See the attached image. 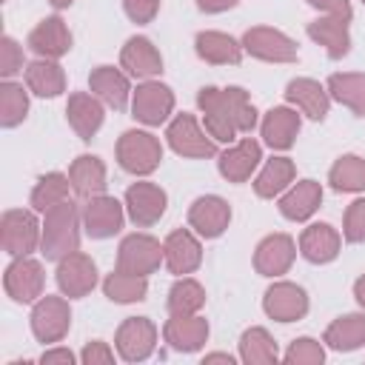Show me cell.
I'll use <instances>...</instances> for the list:
<instances>
[{
    "label": "cell",
    "instance_id": "1",
    "mask_svg": "<svg viewBox=\"0 0 365 365\" xmlns=\"http://www.w3.org/2000/svg\"><path fill=\"white\" fill-rule=\"evenodd\" d=\"M197 106L202 111L205 131L217 143H231L237 134H248L257 125V108L248 91L240 86H228V88L205 86L197 94Z\"/></svg>",
    "mask_w": 365,
    "mask_h": 365
},
{
    "label": "cell",
    "instance_id": "2",
    "mask_svg": "<svg viewBox=\"0 0 365 365\" xmlns=\"http://www.w3.org/2000/svg\"><path fill=\"white\" fill-rule=\"evenodd\" d=\"M80 222H83V214L71 200L48 208L43 217V240H40L43 257L51 262H60L63 257L80 251Z\"/></svg>",
    "mask_w": 365,
    "mask_h": 365
},
{
    "label": "cell",
    "instance_id": "3",
    "mask_svg": "<svg viewBox=\"0 0 365 365\" xmlns=\"http://www.w3.org/2000/svg\"><path fill=\"white\" fill-rule=\"evenodd\" d=\"M117 163L123 171L134 177H145L163 163V145L148 131H140V128L123 131V137L117 140Z\"/></svg>",
    "mask_w": 365,
    "mask_h": 365
},
{
    "label": "cell",
    "instance_id": "4",
    "mask_svg": "<svg viewBox=\"0 0 365 365\" xmlns=\"http://www.w3.org/2000/svg\"><path fill=\"white\" fill-rule=\"evenodd\" d=\"M165 140L171 145V151H177L180 157H191V160H205L217 154V140L197 123L194 114H177L168 128H165Z\"/></svg>",
    "mask_w": 365,
    "mask_h": 365
},
{
    "label": "cell",
    "instance_id": "5",
    "mask_svg": "<svg viewBox=\"0 0 365 365\" xmlns=\"http://www.w3.org/2000/svg\"><path fill=\"white\" fill-rule=\"evenodd\" d=\"M43 240V225L37 222V217L31 211L23 208H11L3 214L0 220V242L3 251L11 257H29Z\"/></svg>",
    "mask_w": 365,
    "mask_h": 365
},
{
    "label": "cell",
    "instance_id": "6",
    "mask_svg": "<svg viewBox=\"0 0 365 365\" xmlns=\"http://www.w3.org/2000/svg\"><path fill=\"white\" fill-rule=\"evenodd\" d=\"M163 262H165L163 242L154 240L151 234H128V237H123V242L117 248V268L120 271H128V274L148 277Z\"/></svg>",
    "mask_w": 365,
    "mask_h": 365
},
{
    "label": "cell",
    "instance_id": "7",
    "mask_svg": "<svg viewBox=\"0 0 365 365\" xmlns=\"http://www.w3.org/2000/svg\"><path fill=\"white\" fill-rule=\"evenodd\" d=\"M174 111V91L160 80H143L131 94V114L143 125H163Z\"/></svg>",
    "mask_w": 365,
    "mask_h": 365
},
{
    "label": "cell",
    "instance_id": "8",
    "mask_svg": "<svg viewBox=\"0 0 365 365\" xmlns=\"http://www.w3.org/2000/svg\"><path fill=\"white\" fill-rule=\"evenodd\" d=\"M242 48L265 63H294L297 60V43L271 26H254L242 34Z\"/></svg>",
    "mask_w": 365,
    "mask_h": 365
},
{
    "label": "cell",
    "instance_id": "9",
    "mask_svg": "<svg viewBox=\"0 0 365 365\" xmlns=\"http://www.w3.org/2000/svg\"><path fill=\"white\" fill-rule=\"evenodd\" d=\"M71 328V308L63 297H40L31 308V334L40 342H60Z\"/></svg>",
    "mask_w": 365,
    "mask_h": 365
},
{
    "label": "cell",
    "instance_id": "10",
    "mask_svg": "<svg viewBox=\"0 0 365 365\" xmlns=\"http://www.w3.org/2000/svg\"><path fill=\"white\" fill-rule=\"evenodd\" d=\"M114 348L125 362H143L157 348V325L148 317H128L114 336Z\"/></svg>",
    "mask_w": 365,
    "mask_h": 365
},
{
    "label": "cell",
    "instance_id": "11",
    "mask_svg": "<svg viewBox=\"0 0 365 365\" xmlns=\"http://www.w3.org/2000/svg\"><path fill=\"white\" fill-rule=\"evenodd\" d=\"M125 220V202L108 197V194H97L88 197L83 205V228L91 240H108L123 228Z\"/></svg>",
    "mask_w": 365,
    "mask_h": 365
},
{
    "label": "cell",
    "instance_id": "12",
    "mask_svg": "<svg viewBox=\"0 0 365 365\" xmlns=\"http://www.w3.org/2000/svg\"><path fill=\"white\" fill-rule=\"evenodd\" d=\"M46 271L31 257H14L3 274V288L14 302H37L43 297Z\"/></svg>",
    "mask_w": 365,
    "mask_h": 365
},
{
    "label": "cell",
    "instance_id": "13",
    "mask_svg": "<svg viewBox=\"0 0 365 365\" xmlns=\"http://www.w3.org/2000/svg\"><path fill=\"white\" fill-rule=\"evenodd\" d=\"M168 205V194L157 185V182H134L125 191V214L134 225L148 228L154 222H160V217L165 214Z\"/></svg>",
    "mask_w": 365,
    "mask_h": 365
},
{
    "label": "cell",
    "instance_id": "14",
    "mask_svg": "<svg viewBox=\"0 0 365 365\" xmlns=\"http://www.w3.org/2000/svg\"><path fill=\"white\" fill-rule=\"evenodd\" d=\"M54 277H57V288L63 291V297L77 299V297H86L97 285V265L88 254L74 251L57 262Z\"/></svg>",
    "mask_w": 365,
    "mask_h": 365
},
{
    "label": "cell",
    "instance_id": "15",
    "mask_svg": "<svg viewBox=\"0 0 365 365\" xmlns=\"http://www.w3.org/2000/svg\"><path fill=\"white\" fill-rule=\"evenodd\" d=\"M262 311L277 322H297L308 314V294L297 282H274L262 297Z\"/></svg>",
    "mask_w": 365,
    "mask_h": 365
},
{
    "label": "cell",
    "instance_id": "16",
    "mask_svg": "<svg viewBox=\"0 0 365 365\" xmlns=\"http://www.w3.org/2000/svg\"><path fill=\"white\" fill-rule=\"evenodd\" d=\"M228 222H231V205L217 194L197 197L188 208V225L205 240H217L228 228Z\"/></svg>",
    "mask_w": 365,
    "mask_h": 365
},
{
    "label": "cell",
    "instance_id": "17",
    "mask_svg": "<svg viewBox=\"0 0 365 365\" xmlns=\"http://www.w3.org/2000/svg\"><path fill=\"white\" fill-rule=\"evenodd\" d=\"M163 251H165V268L177 277H185L191 271L200 268L202 262V245L197 240L194 231L188 228H177L163 240Z\"/></svg>",
    "mask_w": 365,
    "mask_h": 365
},
{
    "label": "cell",
    "instance_id": "18",
    "mask_svg": "<svg viewBox=\"0 0 365 365\" xmlns=\"http://www.w3.org/2000/svg\"><path fill=\"white\" fill-rule=\"evenodd\" d=\"M29 48L37 57H46V60H60L63 54H68V48H71V31H68L66 20L57 17V14L40 20L29 31Z\"/></svg>",
    "mask_w": 365,
    "mask_h": 365
},
{
    "label": "cell",
    "instance_id": "19",
    "mask_svg": "<svg viewBox=\"0 0 365 365\" xmlns=\"http://www.w3.org/2000/svg\"><path fill=\"white\" fill-rule=\"evenodd\" d=\"M297 242L288 234H268L254 251V268L262 277H279L294 265Z\"/></svg>",
    "mask_w": 365,
    "mask_h": 365
},
{
    "label": "cell",
    "instance_id": "20",
    "mask_svg": "<svg viewBox=\"0 0 365 365\" xmlns=\"http://www.w3.org/2000/svg\"><path fill=\"white\" fill-rule=\"evenodd\" d=\"M259 160H262V145H259L254 137H245V140L228 145V148L220 154L217 165H220V174H222L228 182H245V180L257 171Z\"/></svg>",
    "mask_w": 365,
    "mask_h": 365
},
{
    "label": "cell",
    "instance_id": "21",
    "mask_svg": "<svg viewBox=\"0 0 365 365\" xmlns=\"http://www.w3.org/2000/svg\"><path fill=\"white\" fill-rule=\"evenodd\" d=\"M120 66L137 80H154L163 71V57L148 37L137 34V37L125 40V46L120 51Z\"/></svg>",
    "mask_w": 365,
    "mask_h": 365
},
{
    "label": "cell",
    "instance_id": "22",
    "mask_svg": "<svg viewBox=\"0 0 365 365\" xmlns=\"http://www.w3.org/2000/svg\"><path fill=\"white\" fill-rule=\"evenodd\" d=\"M319 202H322V185L317 180H299L279 194V214L291 222H305L314 217Z\"/></svg>",
    "mask_w": 365,
    "mask_h": 365
},
{
    "label": "cell",
    "instance_id": "23",
    "mask_svg": "<svg viewBox=\"0 0 365 365\" xmlns=\"http://www.w3.org/2000/svg\"><path fill=\"white\" fill-rule=\"evenodd\" d=\"M339 248H342V237L328 222H311L299 234V254L314 265H325V262L336 259Z\"/></svg>",
    "mask_w": 365,
    "mask_h": 365
},
{
    "label": "cell",
    "instance_id": "24",
    "mask_svg": "<svg viewBox=\"0 0 365 365\" xmlns=\"http://www.w3.org/2000/svg\"><path fill=\"white\" fill-rule=\"evenodd\" d=\"M163 336L165 342L180 351V354H194L205 345L208 339V319L200 314H188V317H171L163 325Z\"/></svg>",
    "mask_w": 365,
    "mask_h": 365
},
{
    "label": "cell",
    "instance_id": "25",
    "mask_svg": "<svg viewBox=\"0 0 365 365\" xmlns=\"http://www.w3.org/2000/svg\"><path fill=\"white\" fill-rule=\"evenodd\" d=\"M285 100L299 108L305 117L311 120H325L328 108H331V94L325 86H319L317 80L311 77H294L288 86H285Z\"/></svg>",
    "mask_w": 365,
    "mask_h": 365
},
{
    "label": "cell",
    "instance_id": "26",
    "mask_svg": "<svg viewBox=\"0 0 365 365\" xmlns=\"http://www.w3.org/2000/svg\"><path fill=\"white\" fill-rule=\"evenodd\" d=\"M103 100L88 94V91H74L66 103V117H68V125L77 131L80 140H91L100 125H103Z\"/></svg>",
    "mask_w": 365,
    "mask_h": 365
},
{
    "label": "cell",
    "instance_id": "27",
    "mask_svg": "<svg viewBox=\"0 0 365 365\" xmlns=\"http://www.w3.org/2000/svg\"><path fill=\"white\" fill-rule=\"evenodd\" d=\"M88 86H91V94L100 97L114 111H123L128 106V100H131L128 77L120 68H114V66H97V68H91Z\"/></svg>",
    "mask_w": 365,
    "mask_h": 365
},
{
    "label": "cell",
    "instance_id": "28",
    "mask_svg": "<svg viewBox=\"0 0 365 365\" xmlns=\"http://www.w3.org/2000/svg\"><path fill=\"white\" fill-rule=\"evenodd\" d=\"M262 140L265 145H271L274 151H285L294 145L297 134H299V114L297 108H288V106H274L265 117H262Z\"/></svg>",
    "mask_w": 365,
    "mask_h": 365
},
{
    "label": "cell",
    "instance_id": "29",
    "mask_svg": "<svg viewBox=\"0 0 365 365\" xmlns=\"http://www.w3.org/2000/svg\"><path fill=\"white\" fill-rule=\"evenodd\" d=\"M194 48L200 60L211 66H237L245 51L242 43H237L231 34H222V31H200L194 37Z\"/></svg>",
    "mask_w": 365,
    "mask_h": 365
},
{
    "label": "cell",
    "instance_id": "30",
    "mask_svg": "<svg viewBox=\"0 0 365 365\" xmlns=\"http://www.w3.org/2000/svg\"><path fill=\"white\" fill-rule=\"evenodd\" d=\"M308 37L314 40V43H319L322 48H325V54L331 57V60H339V57H345L348 51H351V34H348V23L345 20H339V17H319V20H314V23H308Z\"/></svg>",
    "mask_w": 365,
    "mask_h": 365
},
{
    "label": "cell",
    "instance_id": "31",
    "mask_svg": "<svg viewBox=\"0 0 365 365\" xmlns=\"http://www.w3.org/2000/svg\"><path fill=\"white\" fill-rule=\"evenodd\" d=\"M26 88L37 97H57L66 91V74L57 60L37 57L26 66Z\"/></svg>",
    "mask_w": 365,
    "mask_h": 365
},
{
    "label": "cell",
    "instance_id": "32",
    "mask_svg": "<svg viewBox=\"0 0 365 365\" xmlns=\"http://www.w3.org/2000/svg\"><path fill=\"white\" fill-rule=\"evenodd\" d=\"M68 180L80 197H97L106 191V165L94 154H80L68 168Z\"/></svg>",
    "mask_w": 365,
    "mask_h": 365
},
{
    "label": "cell",
    "instance_id": "33",
    "mask_svg": "<svg viewBox=\"0 0 365 365\" xmlns=\"http://www.w3.org/2000/svg\"><path fill=\"white\" fill-rule=\"evenodd\" d=\"M322 342L334 351H356L365 345V314H345V317H336L325 334H322Z\"/></svg>",
    "mask_w": 365,
    "mask_h": 365
},
{
    "label": "cell",
    "instance_id": "34",
    "mask_svg": "<svg viewBox=\"0 0 365 365\" xmlns=\"http://www.w3.org/2000/svg\"><path fill=\"white\" fill-rule=\"evenodd\" d=\"M331 100L342 103L345 108H351L356 117H365V74L359 71H339L331 74L325 83Z\"/></svg>",
    "mask_w": 365,
    "mask_h": 365
},
{
    "label": "cell",
    "instance_id": "35",
    "mask_svg": "<svg viewBox=\"0 0 365 365\" xmlns=\"http://www.w3.org/2000/svg\"><path fill=\"white\" fill-rule=\"evenodd\" d=\"M294 177H297L294 163H291L288 157H274V160H268V163L259 168V174H257V180H254V191H257V197H262V200H274V197H279V194L294 182Z\"/></svg>",
    "mask_w": 365,
    "mask_h": 365
},
{
    "label": "cell",
    "instance_id": "36",
    "mask_svg": "<svg viewBox=\"0 0 365 365\" xmlns=\"http://www.w3.org/2000/svg\"><path fill=\"white\" fill-rule=\"evenodd\" d=\"M240 359L245 365H271L279 359V348L265 328L254 325L240 336Z\"/></svg>",
    "mask_w": 365,
    "mask_h": 365
},
{
    "label": "cell",
    "instance_id": "37",
    "mask_svg": "<svg viewBox=\"0 0 365 365\" xmlns=\"http://www.w3.org/2000/svg\"><path fill=\"white\" fill-rule=\"evenodd\" d=\"M68 188H71L68 174L48 171V174H43V177L34 182L29 202H31V208H34V211L46 214L48 208H54V205H60V202H66V200H68Z\"/></svg>",
    "mask_w": 365,
    "mask_h": 365
},
{
    "label": "cell",
    "instance_id": "38",
    "mask_svg": "<svg viewBox=\"0 0 365 365\" xmlns=\"http://www.w3.org/2000/svg\"><path fill=\"white\" fill-rule=\"evenodd\" d=\"M103 291L111 302H120V305H128V302H140L145 299L148 294V277L143 274H128V271H114L103 279Z\"/></svg>",
    "mask_w": 365,
    "mask_h": 365
},
{
    "label": "cell",
    "instance_id": "39",
    "mask_svg": "<svg viewBox=\"0 0 365 365\" xmlns=\"http://www.w3.org/2000/svg\"><path fill=\"white\" fill-rule=\"evenodd\" d=\"M168 314L171 317H188V314H200V308L205 305V288L194 279V277H180L171 291H168Z\"/></svg>",
    "mask_w": 365,
    "mask_h": 365
},
{
    "label": "cell",
    "instance_id": "40",
    "mask_svg": "<svg viewBox=\"0 0 365 365\" xmlns=\"http://www.w3.org/2000/svg\"><path fill=\"white\" fill-rule=\"evenodd\" d=\"M328 182L334 185V191H345V194L365 191V157L356 154L339 157L328 171Z\"/></svg>",
    "mask_w": 365,
    "mask_h": 365
},
{
    "label": "cell",
    "instance_id": "41",
    "mask_svg": "<svg viewBox=\"0 0 365 365\" xmlns=\"http://www.w3.org/2000/svg\"><path fill=\"white\" fill-rule=\"evenodd\" d=\"M26 114H29V91L14 80H3L0 83V125L14 128L26 120Z\"/></svg>",
    "mask_w": 365,
    "mask_h": 365
},
{
    "label": "cell",
    "instance_id": "42",
    "mask_svg": "<svg viewBox=\"0 0 365 365\" xmlns=\"http://www.w3.org/2000/svg\"><path fill=\"white\" fill-rule=\"evenodd\" d=\"M282 359H285L288 365H319V362L325 359V348H322V342L314 339V336H299V339H294V342L288 345V351H285Z\"/></svg>",
    "mask_w": 365,
    "mask_h": 365
},
{
    "label": "cell",
    "instance_id": "43",
    "mask_svg": "<svg viewBox=\"0 0 365 365\" xmlns=\"http://www.w3.org/2000/svg\"><path fill=\"white\" fill-rule=\"evenodd\" d=\"M342 237L348 242H365V200H354L342 217Z\"/></svg>",
    "mask_w": 365,
    "mask_h": 365
},
{
    "label": "cell",
    "instance_id": "44",
    "mask_svg": "<svg viewBox=\"0 0 365 365\" xmlns=\"http://www.w3.org/2000/svg\"><path fill=\"white\" fill-rule=\"evenodd\" d=\"M17 71H23V46H17V40L6 34L0 40V74L11 80Z\"/></svg>",
    "mask_w": 365,
    "mask_h": 365
},
{
    "label": "cell",
    "instance_id": "45",
    "mask_svg": "<svg viewBox=\"0 0 365 365\" xmlns=\"http://www.w3.org/2000/svg\"><path fill=\"white\" fill-rule=\"evenodd\" d=\"M80 362H83V365H108V362H114V351L108 348V342L91 339V342H86V348L80 351Z\"/></svg>",
    "mask_w": 365,
    "mask_h": 365
},
{
    "label": "cell",
    "instance_id": "46",
    "mask_svg": "<svg viewBox=\"0 0 365 365\" xmlns=\"http://www.w3.org/2000/svg\"><path fill=\"white\" fill-rule=\"evenodd\" d=\"M123 9L134 23H151L160 11V0H123Z\"/></svg>",
    "mask_w": 365,
    "mask_h": 365
},
{
    "label": "cell",
    "instance_id": "47",
    "mask_svg": "<svg viewBox=\"0 0 365 365\" xmlns=\"http://www.w3.org/2000/svg\"><path fill=\"white\" fill-rule=\"evenodd\" d=\"M308 6L319 9V11L328 14V17H339V20H345V23H351V17H354V9H351L348 0H308Z\"/></svg>",
    "mask_w": 365,
    "mask_h": 365
},
{
    "label": "cell",
    "instance_id": "48",
    "mask_svg": "<svg viewBox=\"0 0 365 365\" xmlns=\"http://www.w3.org/2000/svg\"><path fill=\"white\" fill-rule=\"evenodd\" d=\"M40 362L43 365H71L74 362V354L68 348H48V351H43Z\"/></svg>",
    "mask_w": 365,
    "mask_h": 365
},
{
    "label": "cell",
    "instance_id": "49",
    "mask_svg": "<svg viewBox=\"0 0 365 365\" xmlns=\"http://www.w3.org/2000/svg\"><path fill=\"white\" fill-rule=\"evenodd\" d=\"M240 0H197V6L202 9V11H208V14H220V11H228V9H234Z\"/></svg>",
    "mask_w": 365,
    "mask_h": 365
},
{
    "label": "cell",
    "instance_id": "50",
    "mask_svg": "<svg viewBox=\"0 0 365 365\" xmlns=\"http://www.w3.org/2000/svg\"><path fill=\"white\" fill-rule=\"evenodd\" d=\"M354 297H356V302L365 308V274H362V277L354 282Z\"/></svg>",
    "mask_w": 365,
    "mask_h": 365
},
{
    "label": "cell",
    "instance_id": "51",
    "mask_svg": "<svg viewBox=\"0 0 365 365\" xmlns=\"http://www.w3.org/2000/svg\"><path fill=\"white\" fill-rule=\"evenodd\" d=\"M205 362H234V356L231 354H222V351H214V354H205Z\"/></svg>",
    "mask_w": 365,
    "mask_h": 365
},
{
    "label": "cell",
    "instance_id": "52",
    "mask_svg": "<svg viewBox=\"0 0 365 365\" xmlns=\"http://www.w3.org/2000/svg\"><path fill=\"white\" fill-rule=\"evenodd\" d=\"M48 3H51L54 9H68V6L74 3V0H48Z\"/></svg>",
    "mask_w": 365,
    "mask_h": 365
},
{
    "label": "cell",
    "instance_id": "53",
    "mask_svg": "<svg viewBox=\"0 0 365 365\" xmlns=\"http://www.w3.org/2000/svg\"><path fill=\"white\" fill-rule=\"evenodd\" d=\"M362 3H365V0H362Z\"/></svg>",
    "mask_w": 365,
    "mask_h": 365
}]
</instances>
